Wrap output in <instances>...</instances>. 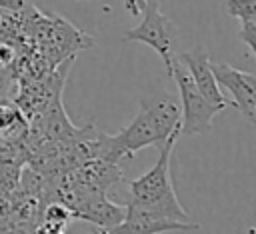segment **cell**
<instances>
[{
    "mask_svg": "<svg viewBox=\"0 0 256 234\" xmlns=\"http://www.w3.org/2000/svg\"><path fill=\"white\" fill-rule=\"evenodd\" d=\"M30 134L26 114L14 100H0V144L16 146L24 144Z\"/></svg>",
    "mask_w": 256,
    "mask_h": 234,
    "instance_id": "8",
    "label": "cell"
},
{
    "mask_svg": "<svg viewBox=\"0 0 256 234\" xmlns=\"http://www.w3.org/2000/svg\"><path fill=\"white\" fill-rule=\"evenodd\" d=\"M84 2H92V0H84ZM100 2H108V0H100Z\"/></svg>",
    "mask_w": 256,
    "mask_h": 234,
    "instance_id": "14",
    "label": "cell"
},
{
    "mask_svg": "<svg viewBox=\"0 0 256 234\" xmlns=\"http://www.w3.org/2000/svg\"><path fill=\"white\" fill-rule=\"evenodd\" d=\"M226 12L244 22H256V0H226Z\"/></svg>",
    "mask_w": 256,
    "mask_h": 234,
    "instance_id": "9",
    "label": "cell"
},
{
    "mask_svg": "<svg viewBox=\"0 0 256 234\" xmlns=\"http://www.w3.org/2000/svg\"><path fill=\"white\" fill-rule=\"evenodd\" d=\"M212 72L216 84L226 88L232 96V106L240 110V114L256 124V78L250 72L238 70L224 62H212Z\"/></svg>",
    "mask_w": 256,
    "mask_h": 234,
    "instance_id": "5",
    "label": "cell"
},
{
    "mask_svg": "<svg viewBox=\"0 0 256 234\" xmlns=\"http://www.w3.org/2000/svg\"><path fill=\"white\" fill-rule=\"evenodd\" d=\"M0 234H14L10 228H6V226H0Z\"/></svg>",
    "mask_w": 256,
    "mask_h": 234,
    "instance_id": "12",
    "label": "cell"
},
{
    "mask_svg": "<svg viewBox=\"0 0 256 234\" xmlns=\"http://www.w3.org/2000/svg\"><path fill=\"white\" fill-rule=\"evenodd\" d=\"M240 40L246 44L248 52L256 56V22H244L240 24Z\"/></svg>",
    "mask_w": 256,
    "mask_h": 234,
    "instance_id": "10",
    "label": "cell"
},
{
    "mask_svg": "<svg viewBox=\"0 0 256 234\" xmlns=\"http://www.w3.org/2000/svg\"><path fill=\"white\" fill-rule=\"evenodd\" d=\"M180 136V130L174 132L162 146L156 164L144 172L142 176L128 180V206H134L142 212L160 216V218H172L180 222H192L188 212L182 208L180 200L176 198V190L170 176V158L174 144Z\"/></svg>",
    "mask_w": 256,
    "mask_h": 234,
    "instance_id": "2",
    "label": "cell"
},
{
    "mask_svg": "<svg viewBox=\"0 0 256 234\" xmlns=\"http://www.w3.org/2000/svg\"><path fill=\"white\" fill-rule=\"evenodd\" d=\"M248 234H252V230H248Z\"/></svg>",
    "mask_w": 256,
    "mask_h": 234,
    "instance_id": "15",
    "label": "cell"
},
{
    "mask_svg": "<svg viewBox=\"0 0 256 234\" xmlns=\"http://www.w3.org/2000/svg\"><path fill=\"white\" fill-rule=\"evenodd\" d=\"M176 58L186 68V72L190 74V78H192L194 86L200 90V94L210 104H214L220 110H224L228 106V100L224 98V92L216 84V78H214V72H212V62H210L208 52L204 48H194L190 52L176 54Z\"/></svg>",
    "mask_w": 256,
    "mask_h": 234,
    "instance_id": "7",
    "label": "cell"
},
{
    "mask_svg": "<svg viewBox=\"0 0 256 234\" xmlns=\"http://www.w3.org/2000/svg\"><path fill=\"white\" fill-rule=\"evenodd\" d=\"M148 0H124V8L128 10L130 16H140L144 6H146Z\"/></svg>",
    "mask_w": 256,
    "mask_h": 234,
    "instance_id": "11",
    "label": "cell"
},
{
    "mask_svg": "<svg viewBox=\"0 0 256 234\" xmlns=\"http://www.w3.org/2000/svg\"><path fill=\"white\" fill-rule=\"evenodd\" d=\"M178 130L180 106L170 94L146 100L126 128L108 136V160L116 164L124 156L132 158L142 148H160Z\"/></svg>",
    "mask_w": 256,
    "mask_h": 234,
    "instance_id": "1",
    "label": "cell"
},
{
    "mask_svg": "<svg viewBox=\"0 0 256 234\" xmlns=\"http://www.w3.org/2000/svg\"><path fill=\"white\" fill-rule=\"evenodd\" d=\"M170 78L176 82L178 86V94H180V134L186 136H196V134H204L212 128V120L216 114H220L222 110L214 104H210L200 90L194 86L190 74L186 72V68L182 66V62L176 58Z\"/></svg>",
    "mask_w": 256,
    "mask_h": 234,
    "instance_id": "4",
    "label": "cell"
},
{
    "mask_svg": "<svg viewBox=\"0 0 256 234\" xmlns=\"http://www.w3.org/2000/svg\"><path fill=\"white\" fill-rule=\"evenodd\" d=\"M142 20L138 26L124 34L128 42H142L150 46L164 62L166 74L170 76L174 60H176V46H178V28L176 24L160 12L158 0H148L142 10Z\"/></svg>",
    "mask_w": 256,
    "mask_h": 234,
    "instance_id": "3",
    "label": "cell"
},
{
    "mask_svg": "<svg viewBox=\"0 0 256 234\" xmlns=\"http://www.w3.org/2000/svg\"><path fill=\"white\" fill-rule=\"evenodd\" d=\"M198 230V222H180L142 212L134 206H124V216L110 228H98L96 234H164V232H190Z\"/></svg>",
    "mask_w": 256,
    "mask_h": 234,
    "instance_id": "6",
    "label": "cell"
},
{
    "mask_svg": "<svg viewBox=\"0 0 256 234\" xmlns=\"http://www.w3.org/2000/svg\"><path fill=\"white\" fill-rule=\"evenodd\" d=\"M14 234H28V232H20V230H16V232H14Z\"/></svg>",
    "mask_w": 256,
    "mask_h": 234,
    "instance_id": "13",
    "label": "cell"
}]
</instances>
